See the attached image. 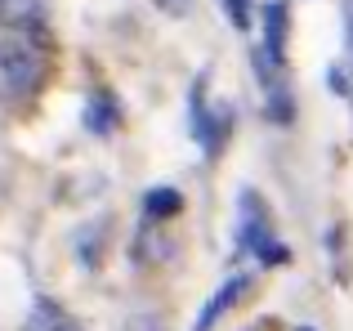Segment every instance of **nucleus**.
I'll list each match as a JSON object with an SVG mask.
<instances>
[{"instance_id": "nucleus-2", "label": "nucleus", "mask_w": 353, "mask_h": 331, "mask_svg": "<svg viewBox=\"0 0 353 331\" xmlns=\"http://www.w3.org/2000/svg\"><path fill=\"white\" fill-rule=\"evenodd\" d=\"M246 287H250V278H246V273H233V278H228L224 287H219L215 296L206 300V309H201V318H197V331H210V327H215L219 318H224L228 309H233V300H237Z\"/></svg>"}, {"instance_id": "nucleus-3", "label": "nucleus", "mask_w": 353, "mask_h": 331, "mask_svg": "<svg viewBox=\"0 0 353 331\" xmlns=\"http://www.w3.org/2000/svg\"><path fill=\"white\" fill-rule=\"evenodd\" d=\"M286 5L282 0H273V5L264 9V50H268V63H282L286 54Z\"/></svg>"}, {"instance_id": "nucleus-1", "label": "nucleus", "mask_w": 353, "mask_h": 331, "mask_svg": "<svg viewBox=\"0 0 353 331\" xmlns=\"http://www.w3.org/2000/svg\"><path fill=\"white\" fill-rule=\"evenodd\" d=\"M41 81V54L27 41L0 32V103L9 99H27Z\"/></svg>"}, {"instance_id": "nucleus-5", "label": "nucleus", "mask_w": 353, "mask_h": 331, "mask_svg": "<svg viewBox=\"0 0 353 331\" xmlns=\"http://www.w3.org/2000/svg\"><path fill=\"white\" fill-rule=\"evenodd\" d=\"M0 23L5 27H36L41 23V0H0Z\"/></svg>"}, {"instance_id": "nucleus-8", "label": "nucleus", "mask_w": 353, "mask_h": 331, "mask_svg": "<svg viewBox=\"0 0 353 331\" xmlns=\"http://www.w3.org/2000/svg\"><path fill=\"white\" fill-rule=\"evenodd\" d=\"M228 5V18H233L237 27H250V9H246V0H224Z\"/></svg>"}, {"instance_id": "nucleus-4", "label": "nucleus", "mask_w": 353, "mask_h": 331, "mask_svg": "<svg viewBox=\"0 0 353 331\" xmlns=\"http://www.w3.org/2000/svg\"><path fill=\"white\" fill-rule=\"evenodd\" d=\"M183 210V197L174 188H148L143 192V215L148 219H165V215H179Z\"/></svg>"}, {"instance_id": "nucleus-9", "label": "nucleus", "mask_w": 353, "mask_h": 331, "mask_svg": "<svg viewBox=\"0 0 353 331\" xmlns=\"http://www.w3.org/2000/svg\"><path fill=\"white\" fill-rule=\"evenodd\" d=\"M130 331H165L157 318H139V323H130Z\"/></svg>"}, {"instance_id": "nucleus-7", "label": "nucleus", "mask_w": 353, "mask_h": 331, "mask_svg": "<svg viewBox=\"0 0 353 331\" xmlns=\"http://www.w3.org/2000/svg\"><path fill=\"white\" fill-rule=\"evenodd\" d=\"M112 121H117V112H108L103 103L90 108V126H94V134H108V130H112Z\"/></svg>"}, {"instance_id": "nucleus-10", "label": "nucleus", "mask_w": 353, "mask_h": 331, "mask_svg": "<svg viewBox=\"0 0 353 331\" xmlns=\"http://www.w3.org/2000/svg\"><path fill=\"white\" fill-rule=\"evenodd\" d=\"M300 331H309V327H300Z\"/></svg>"}, {"instance_id": "nucleus-6", "label": "nucleus", "mask_w": 353, "mask_h": 331, "mask_svg": "<svg viewBox=\"0 0 353 331\" xmlns=\"http://www.w3.org/2000/svg\"><path fill=\"white\" fill-rule=\"evenodd\" d=\"M27 331H81L77 323H72L68 314H63L59 305H50V300H41L32 314V323H27Z\"/></svg>"}]
</instances>
